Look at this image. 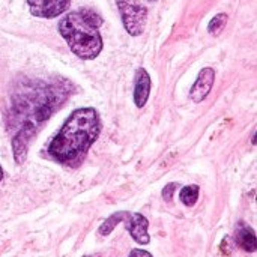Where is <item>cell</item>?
I'll list each match as a JSON object with an SVG mask.
<instances>
[{
    "label": "cell",
    "mask_w": 257,
    "mask_h": 257,
    "mask_svg": "<svg viewBox=\"0 0 257 257\" xmlns=\"http://www.w3.org/2000/svg\"><path fill=\"white\" fill-rule=\"evenodd\" d=\"M101 133V119L95 108L74 110L48 145V155L60 164L80 163Z\"/></svg>",
    "instance_id": "obj_1"
},
{
    "label": "cell",
    "mask_w": 257,
    "mask_h": 257,
    "mask_svg": "<svg viewBox=\"0 0 257 257\" xmlns=\"http://www.w3.org/2000/svg\"><path fill=\"white\" fill-rule=\"evenodd\" d=\"M101 24L102 18L98 12L83 8L68 12L59 21V33L78 59L93 60L104 48V41L99 33Z\"/></svg>",
    "instance_id": "obj_2"
},
{
    "label": "cell",
    "mask_w": 257,
    "mask_h": 257,
    "mask_svg": "<svg viewBox=\"0 0 257 257\" xmlns=\"http://www.w3.org/2000/svg\"><path fill=\"white\" fill-rule=\"evenodd\" d=\"M59 93L53 87L45 84L30 86L21 89L12 98V120L20 126L23 123H30L39 130V126L48 120L56 107H59Z\"/></svg>",
    "instance_id": "obj_3"
},
{
    "label": "cell",
    "mask_w": 257,
    "mask_h": 257,
    "mask_svg": "<svg viewBox=\"0 0 257 257\" xmlns=\"http://www.w3.org/2000/svg\"><path fill=\"white\" fill-rule=\"evenodd\" d=\"M122 24L130 36H140L148 23V8L142 0H116Z\"/></svg>",
    "instance_id": "obj_4"
},
{
    "label": "cell",
    "mask_w": 257,
    "mask_h": 257,
    "mask_svg": "<svg viewBox=\"0 0 257 257\" xmlns=\"http://www.w3.org/2000/svg\"><path fill=\"white\" fill-rule=\"evenodd\" d=\"M30 14L38 18H56L69 9L71 0H27Z\"/></svg>",
    "instance_id": "obj_5"
},
{
    "label": "cell",
    "mask_w": 257,
    "mask_h": 257,
    "mask_svg": "<svg viewBox=\"0 0 257 257\" xmlns=\"http://www.w3.org/2000/svg\"><path fill=\"white\" fill-rule=\"evenodd\" d=\"M38 128L30 125V123H23L18 126L17 133L12 137V154H14V160L17 164H23L27 158V151L30 146L32 139L35 137Z\"/></svg>",
    "instance_id": "obj_6"
},
{
    "label": "cell",
    "mask_w": 257,
    "mask_h": 257,
    "mask_svg": "<svg viewBox=\"0 0 257 257\" xmlns=\"http://www.w3.org/2000/svg\"><path fill=\"white\" fill-rule=\"evenodd\" d=\"M214 83H215V71L212 68H203L199 72V75L190 90V98L194 102H202L212 90Z\"/></svg>",
    "instance_id": "obj_7"
},
{
    "label": "cell",
    "mask_w": 257,
    "mask_h": 257,
    "mask_svg": "<svg viewBox=\"0 0 257 257\" xmlns=\"http://www.w3.org/2000/svg\"><path fill=\"white\" fill-rule=\"evenodd\" d=\"M125 226L126 230L130 232L131 238L140 244V245H148L151 242V236L148 235V227H149V221L145 215L134 212L130 214L128 218L125 220Z\"/></svg>",
    "instance_id": "obj_8"
},
{
    "label": "cell",
    "mask_w": 257,
    "mask_h": 257,
    "mask_svg": "<svg viewBox=\"0 0 257 257\" xmlns=\"http://www.w3.org/2000/svg\"><path fill=\"white\" fill-rule=\"evenodd\" d=\"M152 81L145 68H139L134 78V102L139 108H143L149 99Z\"/></svg>",
    "instance_id": "obj_9"
},
{
    "label": "cell",
    "mask_w": 257,
    "mask_h": 257,
    "mask_svg": "<svg viewBox=\"0 0 257 257\" xmlns=\"http://www.w3.org/2000/svg\"><path fill=\"white\" fill-rule=\"evenodd\" d=\"M235 241H236V245H238L239 248H242L244 251H247V253H254V251H256V232H254L250 226L241 223L239 227L236 229Z\"/></svg>",
    "instance_id": "obj_10"
},
{
    "label": "cell",
    "mask_w": 257,
    "mask_h": 257,
    "mask_svg": "<svg viewBox=\"0 0 257 257\" xmlns=\"http://www.w3.org/2000/svg\"><path fill=\"white\" fill-rule=\"evenodd\" d=\"M128 215H130L128 211H119V212L111 214V215H110L108 218H105V221L99 226L98 235H101V236H108V235L116 229L117 224L125 223V220L128 218Z\"/></svg>",
    "instance_id": "obj_11"
},
{
    "label": "cell",
    "mask_w": 257,
    "mask_h": 257,
    "mask_svg": "<svg viewBox=\"0 0 257 257\" xmlns=\"http://www.w3.org/2000/svg\"><path fill=\"white\" fill-rule=\"evenodd\" d=\"M199 194H200V187L199 185H187L181 190L179 193V200L185 205V206H194L199 200Z\"/></svg>",
    "instance_id": "obj_12"
},
{
    "label": "cell",
    "mask_w": 257,
    "mask_h": 257,
    "mask_svg": "<svg viewBox=\"0 0 257 257\" xmlns=\"http://www.w3.org/2000/svg\"><path fill=\"white\" fill-rule=\"evenodd\" d=\"M227 20H229V17H227L226 12L217 14V15L209 21V24H208V32H209L211 35H214V36H218V35L223 32V29L226 27Z\"/></svg>",
    "instance_id": "obj_13"
},
{
    "label": "cell",
    "mask_w": 257,
    "mask_h": 257,
    "mask_svg": "<svg viewBox=\"0 0 257 257\" xmlns=\"http://www.w3.org/2000/svg\"><path fill=\"white\" fill-rule=\"evenodd\" d=\"M179 185L178 184H175V182H170V184H167L164 188H163V199L166 200V202H170L172 199H173V194H175V191H176V188H178Z\"/></svg>",
    "instance_id": "obj_14"
},
{
    "label": "cell",
    "mask_w": 257,
    "mask_h": 257,
    "mask_svg": "<svg viewBox=\"0 0 257 257\" xmlns=\"http://www.w3.org/2000/svg\"><path fill=\"white\" fill-rule=\"evenodd\" d=\"M128 257H154L149 251L146 250H142V248H133L130 251V256Z\"/></svg>",
    "instance_id": "obj_15"
},
{
    "label": "cell",
    "mask_w": 257,
    "mask_h": 257,
    "mask_svg": "<svg viewBox=\"0 0 257 257\" xmlns=\"http://www.w3.org/2000/svg\"><path fill=\"white\" fill-rule=\"evenodd\" d=\"M2 179H3V169H2V166H0V182H2Z\"/></svg>",
    "instance_id": "obj_16"
},
{
    "label": "cell",
    "mask_w": 257,
    "mask_h": 257,
    "mask_svg": "<svg viewBox=\"0 0 257 257\" xmlns=\"http://www.w3.org/2000/svg\"><path fill=\"white\" fill-rule=\"evenodd\" d=\"M83 257H95V256H83Z\"/></svg>",
    "instance_id": "obj_17"
},
{
    "label": "cell",
    "mask_w": 257,
    "mask_h": 257,
    "mask_svg": "<svg viewBox=\"0 0 257 257\" xmlns=\"http://www.w3.org/2000/svg\"><path fill=\"white\" fill-rule=\"evenodd\" d=\"M151 2H154V0H151Z\"/></svg>",
    "instance_id": "obj_18"
}]
</instances>
